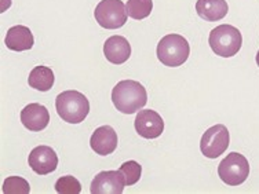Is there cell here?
Wrapping results in <instances>:
<instances>
[{
    "mask_svg": "<svg viewBox=\"0 0 259 194\" xmlns=\"http://www.w3.org/2000/svg\"><path fill=\"white\" fill-rule=\"evenodd\" d=\"M134 125L135 131L145 139L159 138L161 132L164 131V121L161 119V116L155 110L150 109L140 110L135 117Z\"/></svg>",
    "mask_w": 259,
    "mask_h": 194,
    "instance_id": "obj_8",
    "label": "cell"
},
{
    "mask_svg": "<svg viewBox=\"0 0 259 194\" xmlns=\"http://www.w3.org/2000/svg\"><path fill=\"white\" fill-rule=\"evenodd\" d=\"M5 43L11 51H26L33 47L35 39L28 26L15 25L7 30Z\"/></svg>",
    "mask_w": 259,
    "mask_h": 194,
    "instance_id": "obj_14",
    "label": "cell"
},
{
    "mask_svg": "<svg viewBox=\"0 0 259 194\" xmlns=\"http://www.w3.org/2000/svg\"><path fill=\"white\" fill-rule=\"evenodd\" d=\"M55 109L64 121L69 124H79L89 116L90 102L87 96L79 91H64L55 100Z\"/></svg>",
    "mask_w": 259,
    "mask_h": 194,
    "instance_id": "obj_2",
    "label": "cell"
},
{
    "mask_svg": "<svg viewBox=\"0 0 259 194\" xmlns=\"http://www.w3.org/2000/svg\"><path fill=\"white\" fill-rule=\"evenodd\" d=\"M28 84L37 91L46 92L54 85V72L47 66H36L30 70L28 77Z\"/></svg>",
    "mask_w": 259,
    "mask_h": 194,
    "instance_id": "obj_16",
    "label": "cell"
},
{
    "mask_svg": "<svg viewBox=\"0 0 259 194\" xmlns=\"http://www.w3.org/2000/svg\"><path fill=\"white\" fill-rule=\"evenodd\" d=\"M125 180L120 171H102L91 182L93 194H121Z\"/></svg>",
    "mask_w": 259,
    "mask_h": 194,
    "instance_id": "obj_9",
    "label": "cell"
},
{
    "mask_svg": "<svg viewBox=\"0 0 259 194\" xmlns=\"http://www.w3.org/2000/svg\"><path fill=\"white\" fill-rule=\"evenodd\" d=\"M21 121L26 129L39 132L50 123V113L43 105L29 104L21 112Z\"/></svg>",
    "mask_w": 259,
    "mask_h": 194,
    "instance_id": "obj_11",
    "label": "cell"
},
{
    "mask_svg": "<svg viewBox=\"0 0 259 194\" xmlns=\"http://www.w3.org/2000/svg\"><path fill=\"white\" fill-rule=\"evenodd\" d=\"M218 175L224 183L239 186L244 183L249 175V164L244 156L240 153H229L218 167Z\"/></svg>",
    "mask_w": 259,
    "mask_h": 194,
    "instance_id": "obj_5",
    "label": "cell"
},
{
    "mask_svg": "<svg viewBox=\"0 0 259 194\" xmlns=\"http://www.w3.org/2000/svg\"><path fill=\"white\" fill-rule=\"evenodd\" d=\"M3 193L5 194H29L30 186L28 180L21 176H10L3 183Z\"/></svg>",
    "mask_w": 259,
    "mask_h": 194,
    "instance_id": "obj_18",
    "label": "cell"
},
{
    "mask_svg": "<svg viewBox=\"0 0 259 194\" xmlns=\"http://www.w3.org/2000/svg\"><path fill=\"white\" fill-rule=\"evenodd\" d=\"M208 43L215 54L224 58H230L240 51L243 37L237 28L224 24L211 30Z\"/></svg>",
    "mask_w": 259,
    "mask_h": 194,
    "instance_id": "obj_4",
    "label": "cell"
},
{
    "mask_svg": "<svg viewBox=\"0 0 259 194\" xmlns=\"http://www.w3.org/2000/svg\"><path fill=\"white\" fill-rule=\"evenodd\" d=\"M256 64H258V66H259V51L256 53Z\"/></svg>",
    "mask_w": 259,
    "mask_h": 194,
    "instance_id": "obj_21",
    "label": "cell"
},
{
    "mask_svg": "<svg viewBox=\"0 0 259 194\" xmlns=\"http://www.w3.org/2000/svg\"><path fill=\"white\" fill-rule=\"evenodd\" d=\"M196 11L200 18L208 22H215L224 20L229 11V6L226 0H197Z\"/></svg>",
    "mask_w": 259,
    "mask_h": 194,
    "instance_id": "obj_15",
    "label": "cell"
},
{
    "mask_svg": "<svg viewBox=\"0 0 259 194\" xmlns=\"http://www.w3.org/2000/svg\"><path fill=\"white\" fill-rule=\"evenodd\" d=\"M230 143L229 131L224 124L212 125L204 132L200 140V150L207 159H217L224 155Z\"/></svg>",
    "mask_w": 259,
    "mask_h": 194,
    "instance_id": "obj_7",
    "label": "cell"
},
{
    "mask_svg": "<svg viewBox=\"0 0 259 194\" xmlns=\"http://www.w3.org/2000/svg\"><path fill=\"white\" fill-rule=\"evenodd\" d=\"M28 164L37 175H49L57 169L58 156L50 146H37L30 152Z\"/></svg>",
    "mask_w": 259,
    "mask_h": 194,
    "instance_id": "obj_10",
    "label": "cell"
},
{
    "mask_svg": "<svg viewBox=\"0 0 259 194\" xmlns=\"http://www.w3.org/2000/svg\"><path fill=\"white\" fill-rule=\"evenodd\" d=\"M153 9L152 0H128L125 5L127 15L133 20H144L149 17Z\"/></svg>",
    "mask_w": 259,
    "mask_h": 194,
    "instance_id": "obj_17",
    "label": "cell"
},
{
    "mask_svg": "<svg viewBox=\"0 0 259 194\" xmlns=\"http://www.w3.org/2000/svg\"><path fill=\"white\" fill-rule=\"evenodd\" d=\"M95 21L105 29H119L127 22V10L121 0H101L94 11Z\"/></svg>",
    "mask_w": 259,
    "mask_h": 194,
    "instance_id": "obj_6",
    "label": "cell"
},
{
    "mask_svg": "<svg viewBox=\"0 0 259 194\" xmlns=\"http://www.w3.org/2000/svg\"><path fill=\"white\" fill-rule=\"evenodd\" d=\"M90 146L97 155H112L117 148V134L109 125H102L95 129L94 134L91 135Z\"/></svg>",
    "mask_w": 259,
    "mask_h": 194,
    "instance_id": "obj_12",
    "label": "cell"
},
{
    "mask_svg": "<svg viewBox=\"0 0 259 194\" xmlns=\"http://www.w3.org/2000/svg\"><path fill=\"white\" fill-rule=\"evenodd\" d=\"M120 172L123 174L125 180V184L127 186H133L141 178V174H142V168H141V165L134 161V160H130L127 163L121 165L119 169Z\"/></svg>",
    "mask_w": 259,
    "mask_h": 194,
    "instance_id": "obj_19",
    "label": "cell"
},
{
    "mask_svg": "<svg viewBox=\"0 0 259 194\" xmlns=\"http://www.w3.org/2000/svg\"><path fill=\"white\" fill-rule=\"evenodd\" d=\"M112 102L124 115H134L148 102L145 87L135 80H121L112 91Z\"/></svg>",
    "mask_w": 259,
    "mask_h": 194,
    "instance_id": "obj_1",
    "label": "cell"
},
{
    "mask_svg": "<svg viewBox=\"0 0 259 194\" xmlns=\"http://www.w3.org/2000/svg\"><path fill=\"white\" fill-rule=\"evenodd\" d=\"M157 58L164 66L177 68L184 65L190 54V45L184 36L171 35L164 36L157 44Z\"/></svg>",
    "mask_w": 259,
    "mask_h": 194,
    "instance_id": "obj_3",
    "label": "cell"
},
{
    "mask_svg": "<svg viewBox=\"0 0 259 194\" xmlns=\"http://www.w3.org/2000/svg\"><path fill=\"white\" fill-rule=\"evenodd\" d=\"M104 54L110 64L121 65L128 61L131 55V45L128 40L123 36H112L105 41Z\"/></svg>",
    "mask_w": 259,
    "mask_h": 194,
    "instance_id": "obj_13",
    "label": "cell"
},
{
    "mask_svg": "<svg viewBox=\"0 0 259 194\" xmlns=\"http://www.w3.org/2000/svg\"><path fill=\"white\" fill-rule=\"evenodd\" d=\"M55 190L60 194H79L81 191V184L73 176H62L55 182Z\"/></svg>",
    "mask_w": 259,
    "mask_h": 194,
    "instance_id": "obj_20",
    "label": "cell"
}]
</instances>
